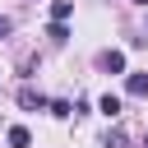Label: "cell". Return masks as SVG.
Listing matches in <instances>:
<instances>
[{"label": "cell", "instance_id": "obj_6", "mask_svg": "<svg viewBox=\"0 0 148 148\" xmlns=\"http://www.w3.org/2000/svg\"><path fill=\"white\" fill-rule=\"evenodd\" d=\"M125 88H130V97H148V74H130Z\"/></svg>", "mask_w": 148, "mask_h": 148}, {"label": "cell", "instance_id": "obj_10", "mask_svg": "<svg viewBox=\"0 0 148 148\" xmlns=\"http://www.w3.org/2000/svg\"><path fill=\"white\" fill-rule=\"evenodd\" d=\"M9 28H14V23H9L5 14H0V37H9Z\"/></svg>", "mask_w": 148, "mask_h": 148}, {"label": "cell", "instance_id": "obj_3", "mask_svg": "<svg viewBox=\"0 0 148 148\" xmlns=\"http://www.w3.org/2000/svg\"><path fill=\"white\" fill-rule=\"evenodd\" d=\"M97 111H102L106 120H116V116H120V97H116V92H102V97H97Z\"/></svg>", "mask_w": 148, "mask_h": 148}, {"label": "cell", "instance_id": "obj_9", "mask_svg": "<svg viewBox=\"0 0 148 148\" xmlns=\"http://www.w3.org/2000/svg\"><path fill=\"white\" fill-rule=\"evenodd\" d=\"M102 148H125V134H120V130H106V139H102Z\"/></svg>", "mask_w": 148, "mask_h": 148}, {"label": "cell", "instance_id": "obj_11", "mask_svg": "<svg viewBox=\"0 0 148 148\" xmlns=\"http://www.w3.org/2000/svg\"><path fill=\"white\" fill-rule=\"evenodd\" d=\"M134 5H148V0H134Z\"/></svg>", "mask_w": 148, "mask_h": 148}, {"label": "cell", "instance_id": "obj_4", "mask_svg": "<svg viewBox=\"0 0 148 148\" xmlns=\"http://www.w3.org/2000/svg\"><path fill=\"white\" fill-rule=\"evenodd\" d=\"M5 139H9V148H32V134H28L23 125H9V134H5Z\"/></svg>", "mask_w": 148, "mask_h": 148}, {"label": "cell", "instance_id": "obj_5", "mask_svg": "<svg viewBox=\"0 0 148 148\" xmlns=\"http://www.w3.org/2000/svg\"><path fill=\"white\" fill-rule=\"evenodd\" d=\"M74 14V0H51V23H65Z\"/></svg>", "mask_w": 148, "mask_h": 148}, {"label": "cell", "instance_id": "obj_1", "mask_svg": "<svg viewBox=\"0 0 148 148\" xmlns=\"http://www.w3.org/2000/svg\"><path fill=\"white\" fill-rule=\"evenodd\" d=\"M102 69L106 74H125V51H102Z\"/></svg>", "mask_w": 148, "mask_h": 148}, {"label": "cell", "instance_id": "obj_12", "mask_svg": "<svg viewBox=\"0 0 148 148\" xmlns=\"http://www.w3.org/2000/svg\"><path fill=\"white\" fill-rule=\"evenodd\" d=\"M143 148H148V139H143Z\"/></svg>", "mask_w": 148, "mask_h": 148}, {"label": "cell", "instance_id": "obj_2", "mask_svg": "<svg viewBox=\"0 0 148 148\" xmlns=\"http://www.w3.org/2000/svg\"><path fill=\"white\" fill-rule=\"evenodd\" d=\"M18 106H23V111H46V97L32 92V88H23V92H18Z\"/></svg>", "mask_w": 148, "mask_h": 148}, {"label": "cell", "instance_id": "obj_8", "mask_svg": "<svg viewBox=\"0 0 148 148\" xmlns=\"http://www.w3.org/2000/svg\"><path fill=\"white\" fill-rule=\"evenodd\" d=\"M46 106H51V116H60V120H69V116H74V106H69V102H46Z\"/></svg>", "mask_w": 148, "mask_h": 148}, {"label": "cell", "instance_id": "obj_7", "mask_svg": "<svg viewBox=\"0 0 148 148\" xmlns=\"http://www.w3.org/2000/svg\"><path fill=\"white\" fill-rule=\"evenodd\" d=\"M46 37H51V42H69V28H65V23H51Z\"/></svg>", "mask_w": 148, "mask_h": 148}]
</instances>
